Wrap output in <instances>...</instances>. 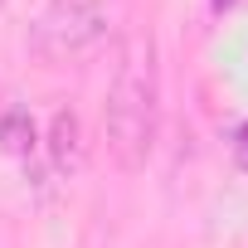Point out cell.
I'll return each mask as SVG.
<instances>
[{
  "instance_id": "cell-1",
  "label": "cell",
  "mask_w": 248,
  "mask_h": 248,
  "mask_svg": "<svg viewBox=\"0 0 248 248\" xmlns=\"http://www.w3.org/2000/svg\"><path fill=\"white\" fill-rule=\"evenodd\" d=\"M102 132H107V151L117 161V170L137 175L151 151H156V132H161V68H156V39L151 34H132L117 54V73L102 102Z\"/></svg>"
},
{
  "instance_id": "cell-2",
  "label": "cell",
  "mask_w": 248,
  "mask_h": 248,
  "mask_svg": "<svg viewBox=\"0 0 248 248\" xmlns=\"http://www.w3.org/2000/svg\"><path fill=\"white\" fill-rule=\"evenodd\" d=\"M102 39H107L102 0H49L30 30V54L39 63H73L88 59Z\"/></svg>"
},
{
  "instance_id": "cell-3",
  "label": "cell",
  "mask_w": 248,
  "mask_h": 248,
  "mask_svg": "<svg viewBox=\"0 0 248 248\" xmlns=\"http://www.w3.org/2000/svg\"><path fill=\"white\" fill-rule=\"evenodd\" d=\"M44 151H49V166L59 175H78L83 161H88V146H83V117L73 107H54L49 117V132H44Z\"/></svg>"
},
{
  "instance_id": "cell-4",
  "label": "cell",
  "mask_w": 248,
  "mask_h": 248,
  "mask_svg": "<svg viewBox=\"0 0 248 248\" xmlns=\"http://www.w3.org/2000/svg\"><path fill=\"white\" fill-rule=\"evenodd\" d=\"M0 146L10 156H30L39 146V127L25 107H0Z\"/></svg>"
},
{
  "instance_id": "cell-5",
  "label": "cell",
  "mask_w": 248,
  "mask_h": 248,
  "mask_svg": "<svg viewBox=\"0 0 248 248\" xmlns=\"http://www.w3.org/2000/svg\"><path fill=\"white\" fill-rule=\"evenodd\" d=\"M233 156H238V166L248 170V122H243V127L233 132Z\"/></svg>"
},
{
  "instance_id": "cell-6",
  "label": "cell",
  "mask_w": 248,
  "mask_h": 248,
  "mask_svg": "<svg viewBox=\"0 0 248 248\" xmlns=\"http://www.w3.org/2000/svg\"><path fill=\"white\" fill-rule=\"evenodd\" d=\"M233 5V0H209V10H229Z\"/></svg>"
},
{
  "instance_id": "cell-7",
  "label": "cell",
  "mask_w": 248,
  "mask_h": 248,
  "mask_svg": "<svg viewBox=\"0 0 248 248\" xmlns=\"http://www.w3.org/2000/svg\"><path fill=\"white\" fill-rule=\"evenodd\" d=\"M0 5H5V0H0Z\"/></svg>"
}]
</instances>
